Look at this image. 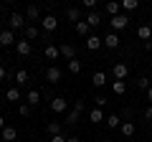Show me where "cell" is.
I'll return each instance as SVG.
<instances>
[{
  "label": "cell",
  "mask_w": 152,
  "mask_h": 142,
  "mask_svg": "<svg viewBox=\"0 0 152 142\" xmlns=\"http://www.w3.org/2000/svg\"><path fill=\"white\" fill-rule=\"evenodd\" d=\"M145 48H147V51L152 53V41H145Z\"/></svg>",
  "instance_id": "cell-41"
},
{
  "label": "cell",
  "mask_w": 152,
  "mask_h": 142,
  "mask_svg": "<svg viewBox=\"0 0 152 142\" xmlns=\"http://www.w3.org/2000/svg\"><path fill=\"white\" fill-rule=\"evenodd\" d=\"M74 28H76V33H79V36H91V26H89L86 20H79Z\"/></svg>",
  "instance_id": "cell-16"
},
{
  "label": "cell",
  "mask_w": 152,
  "mask_h": 142,
  "mask_svg": "<svg viewBox=\"0 0 152 142\" xmlns=\"http://www.w3.org/2000/svg\"><path fill=\"white\" fill-rule=\"evenodd\" d=\"M41 26H43V31H56L58 28V18L56 15H46V18H41Z\"/></svg>",
  "instance_id": "cell-7"
},
{
  "label": "cell",
  "mask_w": 152,
  "mask_h": 142,
  "mask_svg": "<svg viewBox=\"0 0 152 142\" xmlns=\"http://www.w3.org/2000/svg\"><path fill=\"white\" fill-rule=\"evenodd\" d=\"M15 51H18V56H28V53H31V41H26V38L18 41V43H15Z\"/></svg>",
  "instance_id": "cell-11"
},
{
  "label": "cell",
  "mask_w": 152,
  "mask_h": 142,
  "mask_svg": "<svg viewBox=\"0 0 152 142\" xmlns=\"http://www.w3.org/2000/svg\"><path fill=\"white\" fill-rule=\"evenodd\" d=\"M89 119H91L94 124H99V122H104V112L96 107V109H91V112H89Z\"/></svg>",
  "instance_id": "cell-20"
},
{
  "label": "cell",
  "mask_w": 152,
  "mask_h": 142,
  "mask_svg": "<svg viewBox=\"0 0 152 142\" xmlns=\"http://www.w3.org/2000/svg\"><path fill=\"white\" fill-rule=\"evenodd\" d=\"M5 3H13V0H5Z\"/></svg>",
  "instance_id": "cell-45"
},
{
  "label": "cell",
  "mask_w": 152,
  "mask_h": 142,
  "mask_svg": "<svg viewBox=\"0 0 152 142\" xmlns=\"http://www.w3.org/2000/svg\"><path fill=\"white\" fill-rule=\"evenodd\" d=\"M91 84L96 89H102V86H107V74H104V71H96V74H94L91 76Z\"/></svg>",
  "instance_id": "cell-10"
},
{
  "label": "cell",
  "mask_w": 152,
  "mask_h": 142,
  "mask_svg": "<svg viewBox=\"0 0 152 142\" xmlns=\"http://www.w3.org/2000/svg\"><path fill=\"white\" fill-rule=\"evenodd\" d=\"M74 112H79V114H81V112H84V102H74Z\"/></svg>",
  "instance_id": "cell-36"
},
{
  "label": "cell",
  "mask_w": 152,
  "mask_h": 142,
  "mask_svg": "<svg viewBox=\"0 0 152 142\" xmlns=\"http://www.w3.org/2000/svg\"><path fill=\"white\" fill-rule=\"evenodd\" d=\"M109 23H112V28H114V31H124V28L129 26V15L119 13V15H114V18H112Z\"/></svg>",
  "instance_id": "cell-2"
},
{
  "label": "cell",
  "mask_w": 152,
  "mask_h": 142,
  "mask_svg": "<svg viewBox=\"0 0 152 142\" xmlns=\"http://www.w3.org/2000/svg\"><path fill=\"white\" fill-rule=\"evenodd\" d=\"M58 48H61V56H66L69 61H71V59H76V48H74L71 43H61Z\"/></svg>",
  "instance_id": "cell-14"
},
{
  "label": "cell",
  "mask_w": 152,
  "mask_h": 142,
  "mask_svg": "<svg viewBox=\"0 0 152 142\" xmlns=\"http://www.w3.org/2000/svg\"><path fill=\"white\" fill-rule=\"evenodd\" d=\"M66 107H69V102H66L64 97H53V99H51V109H53L56 114H61V112H66Z\"/></svg>",
  "instance_id": "cell-6"
},
{
  "label": "cell",
  "mask_w": 152,
  "mask_h": 142,
  "mask_svg": "<svg viewBox=\"0 0 152 142\" xmlns=\"http://www.w3.org/2000/svg\"><path fill=\"white\" fill-rule=\"evenodd\" d=\"M76 122H79V112H74V109H71L69 114H66V124H76Z\"/></svg>",
  "instance_id": "cell-33"
},
{
  "label": "cell",
  "mask_w": 152,
  "mask_h": 142,
  "mask_svg": "<svg viewBox=\"0 0 152 142\" xmlns=\"http://www.w3.org/2000/svg\"><path fill=\"white\" fill-rule=\"evenodd\" d=\"M0 104H3V102H0Z\"/></svg>",
  "instance_id": "cell-48"
},
{
  "label": "cell",
  "mask_w": 152,
  "mask_h": 142,
  "mask_svg": "<svg viewBox=\"0 0 152 142\" xmlns=\"http://www.w3.org/2000/svg\"><path fill=\"white\" fill-rule=\"evenodd\" d=\"M26 15L31 18V20H36V18L41 15V10H38V5H28V8H26Z\"/></svg>",
  "instance_id": "cell-30"
},
{
  "label": "cell",
  "mask_w": 152,
  "mask_h": 142,
  "mask_svg": "<svg viewBox=\"0 0 152 142\" xmlns=\"http://www.w3.org/2000/svg\"><path fill=\"white\" fill-rule=\"evenodd\" d=\"M145 119L152 122V107H147V109H145Z\"/></svg>",
  "instance_id": "cell-39"
},
{
  "label": "cell",
  "mask_w": 152,
  "mask_h": 142,
  "mask_svg": "<svg viewBox=\"0 0 152 142\" xmlns=\"http://www.w3.org/2000/svg\"><path fill=\"white\" fill-rule=\"evenodd\" d=\"M137 36H140L142 41H152V28L150 26H140L137 28Z\"/></svg>",
  "instance_id": "cell-18"
},
{
  "label": "cell",
  "mask_w": 152,
  "mask_h": 142,
  "mask_svg": "<svg viewBox=\"0 0 152 142\" xmlns=\"http://www.w3.org/2000/svg\"><path fill=\"white\" fill-rule=\"evenodd\" d=\"M46 132H48L51 137H53V135H61V122H48V124H46Z\"/></svg>",
  "instance_id": "cell-22"
},
{
  "label": "cell",
  "mask_w": 152,
  "mask_h": 142,
  "mask_svg": "<svg viewBox=\"0 0 152 142\" xmlns=\"http://www.w3.org/2000/svg\"><path fill=\"white\" fill-rule=\"evenodd\" d=\"M0 140H3V135H0Z\"/></svg>",
  "instance_id": "cell-47"
},
{
  "label": "cell",
  "mask_w": 152,
  "mask_h": 142,
  "mask_svg": "<svg viewBox=\"0 0 152 142\" xmlns=\"http://www.w3.org/2000/svg\"><path fill=\"white\" fill-rule=\"evenodd\" d=\"M0 135H3V142H15L18 130H15V127H3V130H0Z\"/></svg>",
  "instance_id": "cell-8"
},
{
  "label": "cell",
  "mask_w": 152,
  "mask_h": 142,
  "mask_svg": "<svg viewBox=\"0 0 152 142\" xmlns=\"http://www.w3.org/2000/svg\"><path fill=\"white\" fill-rule=\"evenodd\" d=\"M8 26H10V31H20V28H26V18H23L20 13H13V15L8 18Z\"/></svg>",
  "instance_id": "cell-3"
},
{
  "label": "cell",
  "mask_w": 152,
  "mask_h": 142,
  "mask_svg": "<svg viewBox=\"0 0 152 142\" xmlns=\"http://www.w3.org/2000/svg\"><path fill=\"white\" fill-rule=\"evenodd\" d=\"M26 104H31V107H36V104H41V91H28V99H26Z\"/></svg>",
  "instance_id": "cell-19"
},
{
  "label": "cell",
  "mask_w": 152,
  "mask_h": 142,
  "mask_svg": "<svg viewBox=\"0 0 152 142\" xmlns=\"http://www.w3.org/2000/svg\"><path fill=\"white\" fill-rule=\"evenodd\" d=\"M119 124H122V119L117 114H109L107 117V127H112V130H119Z\"/></svg>",
  "instance_id": "cell-24"
},
{
  "label": "cell",
  "mask_w": 152,
  "mask_h": 142,
  "mask_svg": "<svg viewBox=\"0 0 152 142\" xmlns=\"http://www.w3.org/2000/svg\"><path fill=\"white\" fill-rule=\"evenodd\" d=\"M150 86H152V84H150V79H147V76H140V79H137V89H142V91H147Z\"/></svg>",
  "instance_id": "cell-31"
},
{
  "label": "cell",
  "mask_w": 152,
  "mask_h": 142,
  "mask_svg": "<svg viewBox=\"0 0 152 142\" xmlns=\"http://www.w3.org/2000/svg\"><path fill=\"white\" fill-rule=\"evenodd\" d=\"M104 43H107V48H117L119 46V36L117 33H107V38H102Z\"/></svg>",
  "instance_id": "cell-17"
},
{
  "label": "cell",
  "mask_w": 152,
  "mask_h": 142,
  "mask_svg": "<svg viewBox=\"0 0 152 142\" xmlns=\"http://www.w3.org/2000/svg\"><path fill=\"white\" fill-rule=\"evenodd\" d=\"M23 33H26V38H28V41L38 38V28H36V26H26V28H23Z\"/></svg>",
  "instance_id": "cell-26"
},
{
  "label": "cell",
  "mask_w": 152,
  "mask_h": 142,
  "mask_svg": "<svg viewBox=\"0 0 152 142\" xmlns=\"http://www.w3.org/2000/svg\"><path fill=\"white\" fill-rule=\"evenodd\" d=\"M51 142H66V137L64 135H53V137H51Z\"/></svg>",
  "instance_id": "cell-37"
},
{
  "label": "cell",
  "mask_w": 152,
  "mask_h": 142,
  "mask_svg": "<svg viewBox=\"0 0 152 142\" xmlns=\"http://www.w3.org/2000/svg\"><path fill=\"white\" fill-rule=\"evenodd\" d=\"M18 114H20V117H28V114H31V104H20V107H18Z\"/></svg>",
  "instance_id": "cell-35"
},
{
  "label": "cell",
  "mask_w": 152,
  "mask_h": 142,
  "mask_svg": "<svg viewBox=\"0 0 152 142\" xmlns=\"http://www.w3.org/2000/svg\"><path fill=\"white\" fill-rule=\"evenodd\" d=\"M66 18H69V20H74V26H76V23L81 20V13L76 10V8H69V10H66Z\"/></svg>",
  "instance_id": "cell-23"
},
{
  "label": "cell",
  "mask_w": 152,
  "mask_h": 142,
  "mask_svg": "<svg viewBox=\"0 0 152 142\" xmlns=\"http://www.w3.org/2000/svg\"><path fill=\"white\" fill-rule=\"evenodd\" d=\"M15 31L5 28V31H0V48H8V46H15Z\"/></svg>",
  "instance_id": "cell-1"
},
{
  "label": "cell",
  "mask_w": 152,
  "mask_h": 142,
  "mask_svg": "<svg viewBox=\"0 0 152 142\" xmlns=\"http://www.w3.org/2000/svg\"><path fill=\"white\" fill-rule=\"evenodd\" d=\"M69 71H71V74H79V71H81V61L71 59V61H69Z\"/></svg>",
  "instance_id": "cell-32"
},
{
  "label": "cell",
  "mask_w": 152,
  "mask_h": 142,
  "mask_svg": "<svg viewBox=\"0 0 152 142\" xmlns=\"http://www.w3.org/2000/svg\"><path fill=\"white\" fill-rule=\"evenodd\" d=\"M102 142H109V140H102Z\"/></svg>",
  "instance_id": "cell-46"
},
{
  "label": "cell",
  "mask_w": 152,
  "mask_h": 142,
  "mask_svg": "<svg viewBox=\"0 0 152 142\" xmlns=\"http://www.w3.org/2000/svg\"><path fill=\"white\" fill-rule=\"evenodd\" d=\"M94 104H96L99 109H102V107H107V97H104V94H96V97H94Z\"/></svg>",
  "instance_id": "cell-34"
},
{
  "label": "cell",
  "mask_w": 152,
  "mask_h": 142,
  "mask_svg": "<svg viewBox=\"0 0 152 142\" xmlns=\"http://www.w3.org/2000/svg\"><path fill=\"white\" fill-rule=\"evenodd\" d=\"M5 99H8V102H18V99H20V91H18L15 86L8 89V91H5Z\"/></svg>",
  "instance_id": "cell-28"
},
{
  "label": "cell",
  "mask_w": 152,
  "mask_h": 142,
  "mask_svg": "<svg viewBox=\"0 0 152 142\" xmlns=\"http://www.w3.org/2000/svg\"><path fill=\"white\" fill-rule=\"evenodd\" d=\"M137 5H140V0H122V10H127V13L134 10Z\"/></svg>",
  "instance_id": "cell-29"
},
{
  "label": "cell",
  "mask_w": 152,
  "mask_h": 142,
  "mask_svg": "<svg viewBox=\"0 0 152 142\" xmlns=\"http://www.w3.org/2000/svg\"><path fill=\"white\" fill-rule=\"evenodd\" d=\"M61 76H64V71H61L58 66H51V69L46 71V81H48V84H58Z\"/></svg>",
  "instance_id": "cell-5"
},
{
  "label": "cell",
  "mask_w": 152,
  "mask_h": 142,
  "mask_svg": "<svg viewBox=\"0 0 152 142\" xmlns=\"http://www.w3.org/2000/svg\"><path fill=\"white\" fill-rule=\"evenodd\" d=\"M119 10H122V3H117V0H109L107 3V15H119Z\"/></svg>",
  "instance_id": "cell-15"
},
{
  "label": "cell",
  "mask_w": 152,
  "mask_h": 142,
  "mask_svg": "<svg viewBox=\"0 0 152 142\" xmlns=\"http://www.w3.org/2000/svg\"><path fill=\"white\" fill-rule=\"evenodd\" d=\"M8 76V71H5V66H0V81H3V79Z\"/></svg>",
  "instance_id": "cell-40"
},
{
  "label": "cell",
  "mask_w": 152,
  "mask_h": 142,
  "mask_svg": "<svg viewBox=\"0 0 152 142\" xmlns=\"http://www.w3.org/2000/svg\"><path fill=\"white\" fill-rule=\"evenodd\" d=\"M112 91H114V94H119V97H122V94L127 91V84H124V81H119V79H117V81L112 84Z\"/></svg>",
  "instance_id": "cell-25"
},
{
  "label": "cell",
  "mask_w": 152,
  "mask_h": 142,
  "mask_svg": "<svg viewBox=\"0 0 152 142\" xmlns=\"http://www.w3.org/2000/svg\"><path fill=\"white\" fill-rule=\"evenodd\" d=\"M86 23H89L91 28L102 26V15H99V13H89V15H86Z\"/></svg>",
  "instance_id": "cell-21"
},
{
  "label": "cell",
  "mask_w": 152,
  "mask_h": 142,
  "mask_svg": "<svg viewBox=\"0 0 152 142\" xmlns=\"http://www.w3.org/2000/svg\"><path fill=\"white\" fill-rule=\"evenodd\" d=\"M112 74H114V79H119V81H124V79L129 76V66H127V64H114Z\"/></svg>",
  "instance_id": "cell-4"
},
{
  "label": "cell",
  "mask_w": 152,
  "mask_h": 142,
  "mask_svg": "<svg viewBox=\"0 0 152 142\" xmlns=\"http://www.w3.org/2000/svg\"><path fill=\"white\" fill-rule=\"evenodd\" d=\"M147 102H152V86L147 89Z\"/></svg>",
  "instance_id": "cell-43"
},
{
  "label": "cell",
  "mask_w": 152,
  "mask_h": 142,
  "mask_svg": "<svg viewBox=\"0 0 152 142\" xmlns=\"http://www.w3.org/2000/svg\"><path fill=\"white\" fill-rule=\"evenodd\" d=\"M102 43H104V41L99 38V36H94V33H91V36H86V48L89 51H99V48H102Z\"/></svg>",
  "instance_id": "cell-9"
},
{
  "label": "cell",
  "mask_w": 152,
  "mask_h": 142,
  "mask_svg": "<svg viewBox=\"0 0 152 142\" xmlns=\"http://www.w3.org/2000/svg\"><path fill=\"white\" fill-rule=\"evenodd\" d=\"M81 3H84V8H94L96 5V0H81Z\"/></svg>",
  "instance_id": "cell-38"
},
{
  "label": "cell",
  "mask_w": 152,
  "mask_h": 142,
  "mask_svg": "<svg viewBox=\"0 0 152 142\" xmlns=\"http://www.w3.org/2000/svg\"><path fill=\"white\" fill-rule=\"evenodd\" d=\"M119 132H122L124 137H132V135L137 132V127H134V122H122V124H119Z\"/></svg>",
  "instance_id": "cell-13"
},
{
  "label": "cell",
  "mask_w": 152,
  "mask_h": 142,
  "mask_svg": "<svg viewBox=\"0 0 152 142\" xmlns=\"http://www.w3.org/2000/svg\"><path fill=\"white\" fill-rule=\"evenodd\" d=\"M58 56H61V48H58V46H53V43L46 46V59H48V61H56Z\"/></svg>",
  "instance_id": "cell-12"
},
{
  "label": "cell",
  "mask_w": 152,
  "mask_h": 142,
  "mask_svg": "<svg viewBox=\"0 0 152 142\" xmlns=\"http://www.w3.org/2000/svg\"><path fill=\"white\" fill-rule=\"evenodd\" d=\"M3 127H8V124H5V119H3V114H0V130H3Z\"/></svg>",
  "instance_id": "cell-44"
},
{
  "label": "cell",
  "mask_w": 152,
  "mask_h": 142,
  "mask_svg": "<svg viewBox=\"0 0 152 142\" xmlns=\"http://www.w3.org/2000/svg\"><path fill=\"white\" fill-rule=\"evenodd\" d=\"M15 81L20 84V86H26V84H28V71H26V69H18V74H15Z\"/></svg>",
  "instance_id": "cell-27"
},
{
  "label": "cell",
  "mask_w": 152,
  "mask_h": 142,
  "mask_svg": "<svg viewBox=\"0 0 152 142\" xmlns=\"http://www.w3.org/2000/svg\"><path fill=\"white\" fill-rule=\"evenodd\" d=\"M66 142H81L79 137H66Z\"/></svg>",
  "instance_id": "cell-42"
}]
</instances>
